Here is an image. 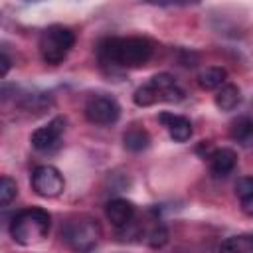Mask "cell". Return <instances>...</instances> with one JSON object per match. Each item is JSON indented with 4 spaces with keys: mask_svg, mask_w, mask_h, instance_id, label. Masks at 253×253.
Segmentation results:
<instances>
[{
    "mask_svg": "<svg viewBox=\"0 0 253 253\" xmlns=\"http://www.w3.org/2000/svg\"><path fill=\"white\" fill-rule=\"evenodd\" d=\"M75 45V34L73 30L65 28V26H49L42 32L40 36V55L45 63L57 65L61 63L67 53L71 51V47Z\"/></svg>",
    "mask_w": 253,
    "mask_h": 253,
    "instance_id": "cell-5",
    "label": "cell"
},
{
    "mask_svg": "<svg viewBox=\"0 0 253 253\" xmlns=\"http://www.w3.org/2000/svg\"><path fill=\"white\" fill-rule=\"evenodd\" d=\"M225 77H227V71L223 67H206L204 71H200L198 75V83L202 89H219L221 85H225Z\"/></svg>",
    "mask_w": 253,
    "mask_h": 253,
    "instance_id": "cell-15",
    "label": "cell"
},
{
    "mask_svg": "<svg viewBox=\"0 0 253 253\" xmlns=\"http://www.w3.org/2000/svg\"><path fill=\"white\" fill-rule=\"evenodd\" d=\"M105 215L115 227H126L134 217V206L125 198H115L107 202Z\"/></svg>",
    "mask_w": 253,
    "mask_h": 253,
    "instance_id": "cell-10",
    "label": "cell"
},
{
    "mask_svg": "<svg viewBox=\"0 0 253 253\" xmlns=\"http://www.w3.org/2000/svg\"><path fill=\"white\" fill-rule=\"evenodd\" d=\"M213 101H215V107H217L219 111H233V109L241 103V91H239L237 85L225 83V85H221V87L217 89Z\"/></svg>",
    "mask_w": 253,
    "mask_h": 253,
    "instance_id": "cell-12",
    "label": "cell"
},
{
    "mask_svg": "<svg viewBox=\"0 0 253 253\" xmlns=\"http://www.w3.org/2000/svg\"><path fill=\"white\" fill-rule=\"evenodd\" d=\"M210 160V170L215 178H225L235 170L237 164V154L231 148H215L208 156Z\"/></svg>",
    "mask_w": 253,
    "mask_h": 253,
    "instance_id": "cell-11",
    "label": "cell"
},
{
    "mask_svg": "<svg viewBox=\"0 0 253 253\" xmlns=\"http://www.w3.org/2000/svg\"><path fill=\"white\" fill-rule=\"evenodd\" d=\"M229 136L241 146H251L253 144V119L239 117L237 121H233L229 128Z\"/></svg>",
    "mask_w": 253,
    "mask_h": 253,
    "instance_id": "cell-13",
    "label": "cell"
},
{
    "mask_svg": "<svg viewBox=\"0 0 253 253\" xmlns=\"http://www.w3.org/2000/svg\"><path fill=\"white\" fill-rule=\"evenodd\" d=\"M182 99H184L182 87L168 73L154 75L144 85H140L132 95V101L138 107H150V105H156V103H178Z\"/></svg>",
    "mask_w": 253,
    "mask_h": 253,
    "instance_id": "cell-3",
    "label": "cell"
},
{
    "mask_svg": "<svg viewBox=\"0 0 253 253\" xmlns=\"http://www.w3.org/2000/svg\"><path fill=\"white\" fill-rule=\"evenodd\" d=\"M152 55V43L146 38H105L97 47L99 63L111 69H134Z\"/></svg>",
    "mask_w": 253,
    "mask_h": 253,
    "instance_id": "cell-1",
    "label": "cell"
},
{
    "mask_svg": "<svg viewBox=\"0 0 253 253\" xmlns=\"http://www.w3.org/2000/svg\"><path fill=\"white\" fill-rule=\"evenodd\" d=\"M51 217L42 208H28L18 211L10 221V235L20 245H36L49 233Z\"/></svg>",
    "mask_w": 253,
    "mask_h": 253,
    "instance_id": "cell-2",
    "label": "cell"
},
{
    "mask_svg": "<svg viewBox=\"0 0 253 253\" xmlns=\"http://www.w3.org/2000/svg\"><path fill=\"white\" fill-rule=\"evenodd\" d=\"M65 130V119L63 117H55L53 121H49L45 126H40L32 132V146L38 152L49 154L55 152L61 144V134Z\"/></svg>",
    "mask_w": 253,
    "mask_h": 253,
    "instance_id": "cell-8",
    "label": "cell"
},
{
    "mask_svg": "<svg viewBox=\"0 0 253 253\" xmlns=\"http://www.w3.org/2000/svg\"><path fill=\"white\" fill-rule=\"evenodd\" d=\"M16 196H18L16 182L12 178H8V176H2L0 178V204L2 206H8Z\"/></svg>",
    "mask_w": 253,
    "mask_h": 253,
    "instance_id": "cell-18",
    "label": "cell"
},
{
    "mask_svg": "<svg viewBox=\"0 0 253 253\" xmlns=\"http://www.w3.org/2000/svg\"><path fill=\"white\" fill-rule=\"evenodd\" d=\"M235 196H237V200L241 204L243 213L253 215V178L251 176L239 178L235 182Z\"/></svg>",
    "mask_w": 253,
    "mask_h": 253,
    "instance_id": "cell-14",
    "label": "cell"
},
{
    "mask_svg": "<svg viewBox=\"0 0 253 253\" xmlns=\"http://www.w3.org/2000/svg\"><path fill=\"white\" fill-rule=\"evenodd\" d=\"M8 69H10V57L6 51H2V75H6Z\"/></svg>",
    "mask_w": 253,
    "mask_h": 253,
    "instance_id": "cell-19",
    "label": "cell"
},
{
    "mask_svg": "<svg viewBox=\"0 0 253 253\" xmlns=\"http://www.w3.org/2000/svg\"><path fill=\"white\" fill-rule=\"evenodd\" d=\"M65 188V180H63V174L51 166V164H43V166H38L34 172H32V190L42 196V198H55L63 192Z\"/></svg>",
    "mask_w": 253,
    "mask_h": 253,
    "instance_id": "cell-7",
    "label": "cell"
},
{
    "mask_svg": "<svg viewBox=\"0 0 253 253\" xmlns=\"http://www.w3.org/2000/svg\"><path fill=\"white\" fill-rule=\"evenodd\" d=\"M85 117L89 123L99 125V126H107L119 121L121 117V107L113 97L107 95H93L87 103H85Z\"/></svg>",
    "mask_w": 253,
    "mask_h": 253,
    "instance_id": "cell-6",
    "label": "cell"
},
{
    "mask_svg": "<svg viewBox=\"0 0 253 253\" xmlns=\"http://www.w3.org/2000/svg\"><path fill=\"white\" fill-rule=\"evenodd\" d=\"M219 253H253V235L243 233V235L227 237L221 243Z\"/></svg>",
    "mask_w": 253,
    "mask_h": 253,
    "instance_id": "cell-17",
    "label": "cell"
},
{
    "mask_svg": "<svg viewBox=\"0 0 253 253\" xmlns=\"http://www.w3.org/2000/svg\"><path fill=\"white\" fill-rule=\"evenodd\" d=\"M123 142H125V148L130 150V152H140V150H146L148 144H150V136L144 128H138V126H132L128 128L125 134H123Z\"/></svg>",
    "mask_w": 253,
    "mask_h": 253,
    "instance_id": "cell-16",
    "label": "cell"
},
{
    "mask_svg": "<svg viewBox=\"0 0 253 253\" xmlns=\"http://www.w3.org/2000/svg\"><path fill=\"white\" fill-rule=\"evenodd\" d=\"M158 121L164 125V128L168 130L170 138L176 142H186L192 136V123L190 119L182 117V115H174V113H160Z\"/></svg>",
    "mask_w": 253,
    "mask_h": 253,
    "instance_id": "cell-9",
    "label": "cell"
},
{
    "mask_svg": "<svg viewBox=\"0 0 253 253\" xmlns=\"http://www.w3.org/2000/svg\"><path fill=\"white\" fill-rule=\"evenodd\" d=\"M101 235H103L101 225L95 219L85 217V215L69 219L61 229V237H63L65 245L75 253L93 251L99 245Z\"/></svg>",
    "mask_w": 253,
    "mask_h": 253,
    "instance_id": "cell-4",
    "label": "cell"
}]
</instances>
